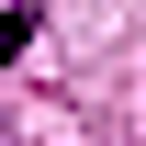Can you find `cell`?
<instances>
[{"instance_id":"obj_1","label":"cell","mask_w":146,"mask_h":146,"mask_svg":"<svg viewBox=\"0 0 146 146\" xmlns=\"http://www.w3.org/2000/svg\"><path fill=\"white\" fill-rule=\"evenodd\" d=\"M34 23H45V11H34V0H11V11H0V68H11V56H23V45H34Z\"/></svg>"}]
</instances>
